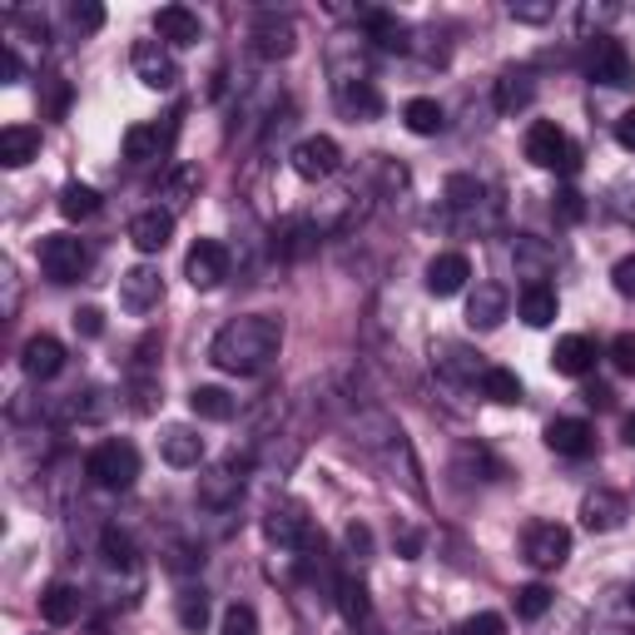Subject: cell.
<instances>
[{
  "label": "cell",
  "instance_id": "cell-6",
  "mask_svg": "<svg viewBox=\"0 0 635 635\" xmlns=\"http://www.w3.org/2000/svg\"><path fill=\"white\" fill-rule=\"evenodd\" d=\"M288 159H293V174L298 179L318 184V179H333L337 174V164H343V149H337L333 134H308V139H298Z\"/></svg>",
  "mask_w": 635,
  "mask_h": 635
},
{
  "label": "cell",
  "instance_id": "cell-26",
  "mask_svg": "<svg viewBox=\"0 0 635 635\" xmlns=\"http://www.w3.org/2000/svg\"><path fill=\"white\" fill-rule=\"evenodd\" d=\"M164 144H169V129H159V125H129L125 139H119V149H125L129 164H149V159H159Z\"/></svg>",
  "mask_w": 635,
  "mask_h": 635
},
{
  "label": "cell",
  "instance_id": "cell-42",
  "mask_svg": "<svg viewBox=\"0 0 635 635\" xmlns=\"http://www.w3.org/2000/svg\"><path fill=\"white\" fill-rule=\"evenodd\" d=\"M218 635H258V615H254V605H228L224 621H218Z\"/></svg>",
  "mask_w": 635,
  "mask_h": 635
},
{
  "label": "cell",
  "instance_id": "cell-54",
  "mask_svg": "<svg viewBox=\"0 0 635 635\" xmlns=\"http://www.w3.org/2000/svg\"><path fill=\"white\" fill-rule=\"evenodd\" d=\"M615 144L631 149V154H635V109H625V115L615 119Z\"/></svg>",
  "mask_w": 635,
  "mask_h": 635
},
{
  "label": "cell",
  "instance_id": "cell-56",
  "mask_svg": "<svg viewBox=\"0 0 635 635\" xmlns=\"http://www.w3.org/2000/svg\"><path fill=\"white\" fill-rule=\"evenodd\" d=\"M585 402H591V407H611V392H605V387H585Z\"/></svg>",
  "mask_w": 635,
  "mask_h": 635
},
{
  "label": "cell",
  "instance_id": "cell-32",
  "mask_svg": "<svg viewBox=\"0 0 635 635\" xmlns=\"http://www.w3.org/2000/svg\"><path fill=\"white\" fill-rule=\"evenodd\" d=\"M198 194V169L194 164H179V169H169V179L159 184V198H164V208L174 214V208H184L189 198Z\"/></svg>",
  "mask_w": 635,
  "mask_h": 635
},
{
  "label": "cell",
  "instance_id": "cell-13",
  "mask_svg": "<svg viewBox=\"0 0 635 635\" xmlns=\"http://www.w3.org/2000/svg\"><path fill=\"white\" fill-rule=\"evenodd\" d=\"M169 238H174V214L169 208H144V214L129 218V244L139 254H164Z\"/></svg>",
  "mask_w": 635,
  "mask_h": 635
},
{
  "label": "cell",
  "instance_id": "cell-23",
  "mask_svg": "<svg viewBox=\"0 0 635 635\" xmlns=\"http://www.w3.org/2000/svg\"><path fill=\"white\" fill-rule=\"evenodd\" d=\"M30 159H40V129L35 125H6L0 129V164L25 169Z\"/></svg>",
  "mask_w": 635,
  "mask_h": 635
},
{
  "label": "cell",
  "instance_id": "cell-49",
  "mask_svg": "<svg viewBox=\"0 0 635 635\" xmlns=\"http://www.w3.org/2000/svg\"><path fill=\"white\" fill-rule=\"evenodd\" d=\"M611 363H615V373H635V333H621L611 343Z\"/></svg>",
  "mask_w": 635,
  "mask_h": 635
},
{
  "label": "cell",
  "instance_id": "cell-58",
  "mask_svg": "<svg viewBox=\"0 0 635 635\" xmlns=\"http://www.w3.org/2000/svg\"><path fill=\"white\" fill-rule=\"evenodd\" d=\"M621 437H625V442L635 446V412H631V417H625V422H621Z\"/></svg>",
  "mask_w": 635,
  "mask_h": 635
},
{
  "label": "cell",
  "instance_id": "cell-33",
  "mask_svg": "<svg viewBox=\"0 0 635 635\" xmlns=\"http://www.w3.org/2000/svg\"><path fill=\"white\" fill-rule=\"evenodd\" d=\"M60 214H65L69 224H85V218L99 214V194L89 184H65L60 189Z\"/></svg>",
  "mask_w": 635,
  "mask_h": 635
},
{
  "label": "cell",
  "instance_id": "cell-47",
  "mask_svg": "<svg viewBox=\"0 0 635 635\" xmlns=\"http://www.w3.org/2000/svg\"><path fill=\"white\" fill-rule=\"evenodd\" d=\"M556 6L551 0H512V20H526V25H541V20H551Z\"/></svg>",
  "mask_w": 635,
  "mask_h": 635
},
{
  "label": "cell",
  "instance_id": "cell-14",
  "mask_svg": "<svg viewBox=\"0 0 635 635\" xmlns=\"http://www.w3.org/2000/svg\"><path fill=\"white\" fill-rule=\"evenodd\" d=\"M20 367H25V377H35V383L60 377V367H65V347H60V337L35 333L25 347H20Z\"/></svg>",
  "mask_w": 635,
  "mask_h": 635
},
{
  "label": "cell",
  "instance_id": "cell-7",
  "mask_svg": "<svg viewBox=\"0 0 635 635\" xmlns=\"http://www.w3.org/2000/svg\"><path fill=\"white\" fill-rule=\"evenodd\" d=\"M521 551L536 571H556V566H566V556H571V531H566L561 521H536L531 531H526Z\"/></svg>",
  "mask_w": 635,
  "mask_h": 635
},
{
  "label": "cell",
  "instance_id": "cell-44",
  "mask_svg": "<svg viewBox=\"0 0 635 635\" xmlns=\"http://www.w3.org/2000/svg\"><path fill=\"white\" fill-rule=\"evenodd\" d=\"M456 635H506V621L492 615V611H476V615H466V621L456 625Z\"/></svg>",
  "mask_w": 635,
  "mask_h": 635
},
{
  "label": "cell",
  "instance_id": "cell-12",
  "mask_svg": "<svg viewBox=\"0 0 635 635\" xmlns=\"http://www.w3.org/2000/svg\"><path fill=\"white\" fill-rule=\"evenodd\" d=\"M581 526L585 531H621L625 526V496L611 486H595L581 496Z\"/></svg>",
  "mask_w": 635,
  "mask_h": 635
},
{
  "label": "cell",
  "instance_id": "cell-17",
  "mask_svg": "<svg viewBox=\"0 0 635 635\" xmlns=\"http://www.w3.org/2000/svg\"><path fill=\"white\" fill-rule=\"evenodd\" d=\"M154 30H159V40H164V45H198V40H204V20H198L189 6L154 10Z\"/></svg>",
  "mask_w": 635,
  "mask_h": 635
},
{
  "label": "cell",
  "instance_id": "cell-40",
  "mask_svg": "<svg viewBox=\"0 0 635 635\" xmlns=\"http://www.w3.org/2000/svg\"><path fill=\"white\" fill-rule=\"evenodd\" d=\"M129 397H134V412H154V397H159V377H149V363L139 353V363L129 367Z\"/></svg>",
  "mask_w": 635,
  "mask_h": 635
},
{
  "label": "cell",
  "instance_id": "cell-53",
  "mask_svg": "<svg viewBox=\"0 0 635 635\" xmlns=\"http://www.w3.org/2000/svg\"><path fill=\"white\" fill-rule=\"evenodd\" d=\"M20 79V55L15 45H0V85H15Z\"/></svg>",
  "mask_w": 635,
  "mask_h": 635
},
{
  "label": "cell",
  "instance_id": "cell-45",
  "mask_svg": "<svg viewBox=\"0 0 635 635\" xmlns=\"http://www.w3.org/2000/svg\"><path fill=\"white\" fill-rule=\"evenodd\" d=\"M69 20H75L79 35H95V30L105 25V6H95V0H79V6H69Z\"/></svg>",
  "mask_w": 635,
  "mask_h": 635
},
{
  "label": "cell",
  "instance_id": "cell-38",
  "mask_svg": "<svg viewBox=\"0 0 635 635\" xmlns=\"http://www.w3.org/2000/svg\"><path fill=\"white\" fill-rule=\"evenodd\" d=\"M174 611H179V625H184V631H204L208 625V595L198 591V585H184L179 601H174Z\"/></svg>",
  "mask_w": 635,
  "mask_h": 635
},
{
  "label": "cell",
  "instance_id": "cell-4",
  "mask_svg": "<svg viewBox=\"0 0 635 635\" xmlns=\"http://www.w3.org/2000/svg\"><path fill=\"white\" fill-rule=\"evenodd\" d=\"M526 159H531L536 169H561V174H571V169H575V144L566 139L561 125L536 119V125L526 129Z\"/></svg>",
  "mask_w": 635,
  "mask_h": 635
},
{
  "label": "cell",
  "instance_id": "cell-27",
  "mask_svg": "<svg viewBox=\"0 0 635 635\" xmlns=\"http://www.w3.org/2000/svg\"><path fill=\"white\" fill-rule=\"evenodd\" d=\"M79 611H85V595H79L75 585H65V581L45 585V595H40V615H45L50 625H69V621H79Z\"/></svg>",
  "mask_w": 635,
  "mask_h": 635
},
{
  "label": "cell",
  "instance_id": "cell-43",
  "mask_svg": "<svg viewBox=\"0 0 635 635\" xmlns=\"http://www.w3.org/2000/svg\"><path fill=\"white\" fill-rule=\"evenodd\" d=\"M40 89H45V115H50V119L65 115V109H69V85H65V79H60V75H45V79H40Z\"/></svg>",
  "mask_w": 635,
  "mask_h": 635
},
{
  "label": "cell",
  "instance_id": "cell-36",
  "mask_svg": "<svg viewBox=\"0 0 635 635\" xmlns=\"http://www.w3.org/2000/svg\"><path fill=\"white\" fill-rule=\"evenodd\" d=\"M402 125L412 129V134H437V129H442V105H437V99H427V95L407 99V105H402Z\"/></svg>",
  "mask_w": 635,
  "mask_h": 635
},
{
  "label": "cell",
  "instance_id": "cell-10",
  "mask_svg": "<svg viewBox=\"0 0 635 635\" xmlns=\"http://www.w3.org/2000/svg\"><path fill=\"white\" fill-rule=\"evenodd\" d=\"M263 531H268V541H278L283 551H298V546H313V521H308V512H303L298 502L273 506V512H268V521H263Z\"/></svg>",
  "mask_w": 635,
  "mask_h": 635
},
{
  "label": "cell",
  "instance_id": "cell-16",
  "mask_svg": "<svg viewBox=\"0 0 635 635\" xmlns=\"http://www.w3.org/2000/svg\"><path fill=\"white\" fill-rule=\"evenodd\" d=\"M506 303H512V298H506L502 283H476L472 298H466V323H472L476 333H492L506 318Z\"/></svg>",
  "mask_w": 635,
  "mask_h": 635
},
{
  "label": "cell",
  "instance_id": "cell-29",
  "mask_svg": "<svg viewBox=\"0 0 635 635\" xmlns=\"http://www.w3.org/2000/svg\"><path fill=\"white\" fill-rule=\"evenodd\" d=\"M531 95H536L531 69H506V75L496 79V109H502V115L526 109V105H531Z\"/></svg>",
  "mask_w": 635,
  "mask_h": 635
},
{
  "label": "cell",
  "instance_id": "cell-1",
  "mask_svg": "<svg viewBox=\"0 0 635 635\" xmlns=\"http://www.w3.org/2000/svg\"><path fill=\"white\" fill-rule=\"evenodd\" d=\"M278 347H283V323L268 318V313H244V318H234V323L218 327L208 357H214V367H224V373L254 377V373H263V367L273 363Z\"/></svg>",
  "mask_w": 635,
  "mask_h": 635
},
{
  "label": "cell",
  "instance_id": "cell-50",
  "mask_svg": "<svg viewBox=\"0 0 635 635\" xmlns=\"http://www.w3.org/2000/svg\"><path fill=\"white\" fill-rule=\"evenodd\" d=\"M611 283H615V293H621V298H635V254H625L621 263L611 268Z\"/></svg>",
  "mask_w": 635,
  "mask_h": 635
},
{
  "label": "cell",
  "instance_id": "cell-20",
  "mask_svg": "<svg viewBox=\"0 0 635 635\" xmlns=\"http://www.w3.org/2000/svg\"><path fill=\"white\" fill-rule=\"evenodd\" d=\"M512 258H516V273L526 278V288H531V283H546V278L556 273V254L541 244V238H531V234L516 238V244H512Z\"/></svg>",
  "mask_w": 635,
  "mask_h": 635
},
{
  "label": "cell",
  "instance_id": "cell-2",
  "mask_svg": "<svg viewBox=\"0 0 635 635\" xmlns=\"http://www.w3.org/2000/svg\"><path fill=\"white\" fill-rule=\"evenodd\" d=\"M85 476L95 486H105V492H129L139 476V452L134 442H119V437H109V442H99L95 452L85 456Z\"/></svg>",
  "mask_w": 635,
  "mask_h": 635
},
{
  "label": "cell",
  "instance_id": "cell-37",
  "mask_svg": "<svg viewBox=\"0 0 635 635\" xmlns=\"http://www.w3.org/2000/svg\"><path fill=\"white\" fill-rule=\"evenodd\" d=\"M337 605H343L347 625H363L367 615H373V601H367V585H363V581H353V575H343V581H337Z\"/></svg>",
  "mask_w": 635,
  "mask_h": 635
},
{
  "label": "cell",
  "instance_id": "cell-48",
  "mask_svg": "<svg viewBox=\"0 0 635 635\" xmlns=\"http://www.w3.org/2000/svg\"><path fill=\"white\" fill-rule=\"evenodd\" d=\"M551 208H556V218H561V224H581V218H585V198L575 194V189H561Z\"/></svg>",
  "mask_w": 635,
  "mask_h": 635
},
{
  "label": "cell",
  "instance_id": "cell-52",
  "mask_svg": "<svg viewBox=\"0 0 635 635\" xmlns=\"http://www.w3.org/2000/svg\"><path fill=\"white\" fill-rule=\"evenodd\" d=\"M347 551H353L357 561H367V551H373V531H367L363 521H353V526H347Z\"/></svg>",
  "mask_w": 635,
  "mask_h": 635
},
{
  "label": "cell",
  "instance_id": "cell-5",
  "mask_svg": "<svg viewBox=\"0 0 635 635\" xmlns=\"http://www.w3.org/2000/svg\"><path fill=\"white\" fill-rule=\"evenodd\" d=\"M585 75L601 79V85H611V89H631L635 85V60H631V50H625L621 40L595 35L591 55H585Z\"/></svg>",
  "mask_w": 635,
  "mask_h": 635
},
{
  "label": "cell",
  "instance_id": "cell-41",
  "mask_svg": "<svg viewBox=\"0 0 635 635\" xmlns=\"http://www.w3.org/2000/svg\"><path fill=\"white\" fill-rule=\"evenodd\" d=\"M546 611H551V591H546L541 581H531V585L516 591V615H521V621H541Z\"/></svg>",
  "mask_w": 635,
  "mask_h": 635
},
{
  "label": "cell",
  "instance_id": "cell-9",
  "mask_svg": "<svg viewBox=\"0 0 635 635\" xmlns=\"http://www.w3.org/2000/svg\"><path fill=\"white\" fill-rule=\"evenodd\" d=\"M134 75L149 89H174L179 85V60L164 40H139L134 45Z\"/></svg>",
  "mask_w": 635,
  "mask_h": 635
},
{
  "label": "cell",
  "instance_id": "cell-57",
  "mask_svg": "<svg viewBox=\"0 0 635 635\" xmlns=\"http://www.w3.org/2000/svg\"><path fill=\"white\" fill-rule=\"evenodd\" d=\"M397 546H402V556H417V531H397Z\"/></svg>",
  "mask_w": 635,
  "mask_h": 635
},
{
  "label": "cell",
  "instance_id": "cell-18",
  "mask_svg": "<svg viewBox=\"0 0 635 635\" xmlns=\"http://www.w3.org/2000/svg\"><path fill=\"white\" fill-rule=\"evenodd\" d=\"M238 492H244V462H234V456L224 466H214L208 476H198V502L204 506H228L238 502Z\"/></svg>",
  "mask_w": 635,
  "mask_h": 635
},
{
  "label": "cell",
  "instance_id": "cell-8",
  "mask_svg": "<svg viewBox=\"0 0 635 635\" xmlns=\"http://www.w3.org/2000/svg\"><path fill=\"white\" fill-rule=\"evenodd\" d=\"M184 278L198 288V293L218 288L228 278V248L218 244V238H198V244L189 248V258H184Z\"/></svg>",
  "mask_w": 635,
  "mask_h": 635
},
{
  "label": "cell",
  "instance_id": "cell-3",
  "mask_svg": "<svg viewBox=\"0 0 635 635\" xmlns=\"http://www.w3.org/2000/svg\"><path fill=\"white\" fill-rule=\"evenodd\" d=\"M40 268H45L50 283H75L89 268V248L75 234H50L40 238Z\"/></svg>",
  "mask_w": 635,
  "mask_h": 635
},
{
  "label": "cell",
  "instance_id": "cell-51",
  "mask_svg": "<svg viewBox=\"0 0 635 635\" xmlns=\"http://www.w3.org/2000/svg\"><path fill=\"white\" fill-rule=\"evenodd\" d=\"M75 333L79 337H99V333H105V313H99V308H75Z\"/></svg>",
  "mask_w": 635,
  "mask_h": 635
},
{
  "label": "cell",
  "instance_id": "cell-15",
  "mask_svg": "<svg viewBox=\"0 0 635 635\" xmlns=\"http://www.w3.org/2000/svg\"><path fill=\"white\" fill-rule=\"evenodd\" d=\"M466 278H472L466 254H437L432 263H427V293H432V298H456L466 288Z\"/></svg>",
  "mask_w": 635,
  "mask_h": 635
},
{
  "label": "cell",
  "instance_id": "cell-35",
  "mask_svg": "<svg viewBox=\"0 0 635 635\" xmlns=\"http://www.w3.org/2000/svg\"><path fill=\"white\" fill-rule=\"evenodd\" d=\"M482 392L492 397V402H502V407H516V402H521V377H516L512 367H486Z\"/></svg>",
  "mask_w": 635,
  "mask_h": 635
},
{
  "label": "cell",
  "instance_id": "cell-25",
  "mask_svg": "<svg viewBox=\"0 0 635 635\" xmlns=\"http://www.w3.org/2000/svg\"><path fill=\"white\" fill-rule=\"evenodd\" d=\"M337 105H343L347 119H377V109H383V95H377L373 79H337Z\"/></svg>",
  "mask_w": 635,
  "mask_h": 635
},
{
  "label": "cell",
  "instance_id": "cell-19",
  "mask_svg": "<svg viewBox=\"0 0 635 635\" xmlns=\"http://www.w3.org/2000/svg\"><path fill=\"white\" fill-rule=\"evenodd\" d=\"M551 367L561 377H585L595 367V343L585 333H566V337H556V347H551Z\"/></svg>",
  "mask_w": 635,
  "mask_h": 635
},
{
  "label": "cell",
  "instance_id": "cell-34",
  "mask_svg": "<svg viewBox=\"0 0 635 635\" xmlns=\"http://www.w3.org/2000/svg\"><path fill=\"white\" fill-rule=\"evenodd\" d=\"M99 556H105V566H115V571H134V561H139L129 531H119V526H105V536H99Z\"/></svg>",
  "mask_w": 635,
  "mask_h": 635
},
{
  "label": "cell",
  "instance_id": "cell-21",
  "mask_svg": "<svg viewBox=\"0 0 635 635\" xmlns=\"http://www.w3.org/2000/svg\"><path fill=\"white\" fill-rule=\"evenodd\" d=\"M546 446L561 456H585L595 446V432H591V422H581V417H556V422L546 427Z\"/></svg>",
  "mask_w": 635,
  "mask_h": 635
},
{
  "label": "cell",
  "instance_id": "cell-31",
  "mask_svg": "<svg viewBox=\"0 0 635 635\" xmlns=\"http://www.w3.org/2000/svg\"><path fill=\"white\" fill-rule=\"evenodd\" d=\"M189 412L204 417V422H228V417L238 412V402L224 387H194V392H189Z\"/></svg>",
  "mask_w": 635,
  "mask_h": 635
},
{
  "label": "cell",
  "instance_id": "cell-55",
  "mask_svg": "<svg viewBox=\"0 0 635 635\" xmlns=\"http://www.w3.org/2000/svg\"><path fill=\"white\" fill-rule=\"evenodd\" d=\"M198 561H204V556H194V546H174V551H169V566H174V571H194Z\"/></svg>",
  "mask_w": 635,
  "mask_h": 635
},
{
  "label": "cell",
  "instance_id": "cell-11",
  "mask_svg": "<svg viewBox=\"0 0 635 635\" xmlns=\"http://www.w3.org/2000/svg\"><path fill=\"white\" fill-rule=\"evenodd\" d=\"M159 298H164L159 268L139 263V268H129V273H119V303H125L129 313H149V308H159Z\"/></svg>",
  "mask_w": 635,
  "mask_h": 635
},
{
  "label": "cell",
  "instance_id": "cell-39",
  "mask_svg": "<svg viewBox=\"0 0 635 635\" xmlns=\"http://www.w3.org/2000/svg\"><path fill=\"white\" fill-rule=\"evenodd\" d=\"M367 30H373V40L383 50H407V25L397 15H387V10H367Z\"/></svg>",
  "mask_w": 635,
  "mask_h": 635
},
{
  "label": "cell",
  "instance_id": "cell-46",
  "mask_svg": "<svg viewBox=\"0 0 635 635\" xmlns=\"http://www.w3.org/2000/svg\"><path fill=\"white\" fill-rule=\"evenodd\" d=\"M446 204H452V208H472V204H482V184H476V179H462V174H456L452 184H446Z\"/></svg>",
  "mask_w": 635,
  "mask_h": 635
},
{
  "label": "cell",
  "instance_id": "cell-30",
  "mask_svg": "<svg viewBox=\"0 0 635 635\" xmlns=\"http://www.w3.org/2000/svg\"><path fill=\"white\" fill-rule=\"evenodd\" d=\"M521 323L526 327H551L556 323V288L551 283H531L521 288Z\"/></svg>",
  "mask_w": 635,
  "mask_h": 635
},
{
  "label": "cell",
  "instance_id": "cell-28",
  "mask_svg": "<svg viewBox=\"0 0 635 635\" xmlns=\"http://www.w3.org/2000/svg\"><path fill=\"white\" fill-rule=\"evenodd\" d=\"M273 248L283 258H303L318 248V218H288V224H278L273 234Z\"/></svg>",
  "mask_w": 635,
  "mask_h": 635
},
{
  "label": "cell",
  "instance_id": "cell-22",
  "mask_svg": "<svg viewBox=\"0 0 635 635\" xmlns=\"http://www.w3.org/2000/svg\"><path fill=\"white\" fill-rule=\"evenodd\" d=\"M293 45H298V30H293V20H278V15H263L254 25V50L263 60H288L293 55Z\"/></svg>",
  "mask_w": 635,
  "mask_h": 635
},
{
  "label": "cell",
  "instance_id": "cell-24",
  "mask_svg": "<svg viewBox=\"0 0 635 635\" xmlns=\"http://www.w3.org/2000/svg\"><path fill=\"white\" fill-rule=\"evenodd\" d=\"M159 456H164L169 466H198L204 462V437H198L194 427H164V437H159Z\"/></svg>",
  "mask_w": 635,
  "mask_h": 635
}]
</instances>
